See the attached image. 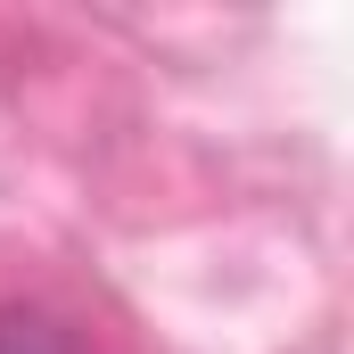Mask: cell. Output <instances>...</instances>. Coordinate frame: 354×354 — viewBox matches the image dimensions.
Wrapping results in <instances>:
<instances>
[{
  "mask_svg": "<svg viewBox=\"0 0 354 354\" xmlns=\"http://www.w3.org/2000/svg\"><path fill=\"white\" fill-rule=\"evenodd\" d=\"M0 354H75V338H66L50 313H25V305H8V313H0Z\"/></svg>",
  "mask_w": 354,
  "mask_h": 354,
  "instance_id": "1",
  "label": "cell"
}]
</instances>
